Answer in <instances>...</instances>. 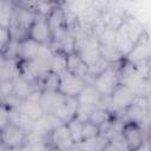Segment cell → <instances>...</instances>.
Here are the masks:
<instances>
[{
	"label": "cell",
	"mask_w": 151,
	"mask_h": 151,
	"mask_svg": "<svg viewBox=\"0 0 151 151\" xmlns=\"http://www.w3.org/2000/svg\"><path fill=\"white\" fill-rule=\"evenodd\" d=\"M14 2H15V11H14L12 20H11L9 29L12 32L13 39L20 41L28 37V31H29L37 14L34 12L29 11L28 8L19 5L18 1H14Z\"/></svg>",
	"instance_id": "obj_1"
},
{
	"label": "cell",
	"mask_w": 151,
	"mask_h": 151,
	"mask_svg": "<svg viewBox=\"0 0 151 151\" xmlns=\"http://www.w3.org/2000/svg\"><path fill=\"white\" fill-rule=\"evenodd\" d=\"M119 64L110 65L98 76H96L90 83L93 84L97 90L104 97H110L113 91L120 85V77H119Z\"/></svg>",
	"instance_id": "obj_2"
},
{
	"label": "cell",
	"mask_w": 151,
	"mask_h": 151,
	"mask_svg": "<svg viewBox=\"0 0 151 151\" xmlns=\"http://www.w3.org/2000/svg\"><path fill=\"white\" fill-rule=\"evenodd\" d=\"M1 134V149L6 151H13L21 149L28 144L29 134L20 126L8 123L0 130Z\"/></svg>",
	"instance_id": "obj_3"
},
{
	"label": "cell",
	"mask_w": 151,
	"mask_h": 151,
	"mask_svg": "<svg viewBox=\"0 0 151 151\" xmlns=\"http://www.w3.org/2000/svg\"><path fill=\"white\" fill-rule=\"evenodd\" d=\"M120 133L130 151H137L146 142L144 126L134 122H124Z\"/></svg>",
	"instance_id": "obj_4"
},
{
	"label": "cell",
	"mask_w": 151,
	"mask_h": 151,
	"mask_svg": "<svg viewBox=\"0 0 151 151\" xmlns=\"http://www.w3.org/2000/svg\"><path fill=\"white\" fill-rule=\"evenodd\" d=\"M87 83L88 81L85 78L74 76L70 72H65L60 76L58 92L67 98H78Z\"/></svg>",
	"instance_id": "obj_5"
},
{
	"label": "cell",
	"mask_w": 151,
	"mask_h": 151,
	"mask_svg": "<svg viewBox=\"0 0 151 151\" xmlns=\"http://www.w3.org/2000/svg\"><path fill=\"white\" fill-rule=\"evenodd\" d=\"M137 94L133 90H131L129 86L120 84L113 93L110 96V105H111V112L112 113H123L126 109H129Z\"/></svg>",
	"instance_id": "obj_6"
},
{
	"label": "cell",
	"mask_w": 151,
	"mask_h": 151,
	"mask_svg": "<svg viewBox=\"0 0 151 151\" xmlns=\"http://www.w3.org/2000/svg\"><path fill=\"white\" fill-rule=\"evenodd\" d=\"M28 38L33 39L40 45H52L54 37L46 17L38 14L35 15L34 21L28 31Z\"/></svg>",
	"instance_id": "obj_7"
},
{
	"label": "cell",
	"mask_w": 151,
	"mask_h": 151,
	"mask_svg": "<svg viewBox=\"0 0 151 151\" xmlns=\"http://www.w3.org/2000/svg\"><path fill=\"white\" fill-rule=\"evenodd\" d=\"M48 144L53 151H67L74 144L66 124L57 126L48 136Z\"/></svg>",
	"instance_id": "obj_8"
},
{
	"label": "cell",
	"mask_w": 151,
	"mask_h": 151,
	"mask_svg": "<svg viewBox=\"0 0 151 151\" xmlns=\"http://www.w3.org/2000/svg\"><path fill=\"white\" fill-rule=\"evenodd\" d=\"M64 124L58 117H55L54 114H46L44 113L42 117H40L39 119H37L33 124V129L32 132L29 134H33L35 137L39 138H46L48 139L50 133L59 125Z\"/></svg>",
	"instance_id": "obj_9"
},
{
	"label": "cell",
	"mask_w": 151,
	"mask_h": 151,
	"mask_svg": "<svg viewBox=\"0 0 151 151\" xmlns=\"http://www.w3.org/2000/svg\"><path fill=\"white\" fill-rule=\"evenodd\" d=\"M50 27L53 32V37L65 32L68 29L67 24V9L65 7V2H59L57 7L52 11V13L47 17Z\"/></svg>",
	"instance_id": "obj_10"
},
{
	"label": "cell",
	"mask_w": 151,
	"mask_h": 151,
	"mask_svg": "<svg viewBox=\"0 0 151 151\" xmlns=\"http://www.w3.org/2000/svg\"><path fill=\"white\" fill-rule=\"evenodd\" d=\"M65 100V97L59 92H41L40 105L46 114H55Z\"/></svg>",
	"instance_id": "obj_11"
},
{
	"label": "cell",
	"mask_w": 151,
	"mask_h": 151,
	"mask_svg": "<svg viewBox=\"0 0 151 151\" xmlns=\"http://www.w3.org/2000/svg\"><path fill=\"white\" fill-rule=\"evenodd\" d=\"M41 45L31 38H25L19 41V60L20 61H32L38 57Z\"/></svg>",
	"instance_id": "obj_12"
},
{
	"label": "cell",
	"mask_w": 151,
	"mask_h": 151,
	"mask_svg": "<svg viewBox=\"0 0 151 151\" xmlns=\"http://www.w3.org/2000/svg\"><path fill=\"white\" fill-rule=\"evenodd\" d=\"M67 72L85 78L87 80L88 77V66L87 64L81 59V57L77 52H72L67 54Z\"/></svg>",
	"instance_id": "obj_13"
},
{
	"label": "cell",
	"mask_w": 151,
	"mask_h": 151,
	"mask_svg": "<svg viewBox=\"0 0 151 151\" xmlns=\"http://www.w3.org/2000/svg\"><path fill=\"white\" fill-rule=\"evenodd\" d=\"M79 106V101L77 98H67L65 97V100L60 109L55 112V117H58L64 124H67L70 120L76 118V113Z\"/></svg>",
	"instance_id": "obj_14"
},
{
	"label": "cell",
	"mask_w": 151,
	"mask_h": 151,
	"mask_svg": "<svg viewBox=\"0 0 151 151\" xmlns=\"http://www.w3.org/2000/svg\"><path fill=\"white\" fill-rule=\"evenodd\" d=\"M13 97L20 101L27 99L34 91H39L32 83L27 81L20 76L13 80Z\"/></svg>",
	"instance_id": "obj_15"
},
{
	"label": "cell",
	"mask_w": 151,
	"mask_h": 151,
	"mask_svg": "<svg viewBox=\"0 0 151 151\" xmlns=\"http://www.w3.org/2000/svg\"><path fill=\"white\" fill-rule=\"evenodd\" d=\"M101 93L97 90V87L91 84L87 83V85L85 86V88L81 91V93L78 96V101L79 104H86V105H92V106H99L101 100H103Z\"/></svg>",
	"instance_id": "obj_16"
},
{
	"label": "cell",
	"mask_w": 151,
	"mask_h": 151,
	"mask_svg": "<svg viewBox=\"0 0 151 151\" xmlns=\"http://www.w3.org/2000/svg\"><path fill=\"white\" fill-rule=\"evenodd\" d=\"M20 60H8L1 58V66H0V81L4 80H14L20 76L19 72Z\"/></svg>",
	"instance_id": "obj_17"
},
{
	"label": "cell",
	"mask_w": 151,
	"mask_h": 151,
	"mask_svg": "<svg viewBox=\"0 0 151 151\" xmlns=\"http://www.w3.org/2000/svg\"><path fill=\"white\" fill-rule=\"evenodd\" d=\"M99 52H100L101 59H104L105 61H107L111 65L119 64V63H122L124 60V57L120 54V52L117 50V47L114 45L100 44Z\"/></svg>",
	"instance_id": "obj_18"
},
{
	"label": "cell",
	"mask_w": 151,
	"mask_h": 151,
	"mask_svg": "<svg viewBox=\"0 0 151 151\" xmlns=\"http://www.w3.org/2000/svg\"><path fill=\"white\" fill-rule=\"evenodd\" d=\"M113 117H114V113H112L110 110H107L105 107H101V106H97L93 110V112L91 113V117H90L88 122H91L92 124L101 127L104 124L110 122Z\"/></svg>",
	"instance_id": "obj_19"
},
{
	"label": "cell",
	"mask_w": 151,
	"mask_h": 151,
	"mask_svg": "<svg viewBox=\"0 0 151 151\" xmlns=\"http://www.w3.org/2000/svg\"><path fill=\"white\" fill-rule=\"evenodd\" d=\"M14 11H15V2L14 1L2 0L0 2V26L9 28Z\"/></svg>",
	"instance_id": "obj_20"
},
{
	"label": "cell",
	"mask_w": 151,
	"mask_h": 151,
	"mask_svg": "<svg viewBox=\"0 0 151 151\" xmlns=\"http://www.w3.org/2000/svg\"><path fill=\"white\" fill-rule=\"evenodd\" d=\"M59 80L60 76L54 72H47L40 81V90L41 92H58L59 88Z\"/></svg>",
	"instance_id": "obj_21"
},
{
	"label": "cell",
	"mask_w": 151,
	"mask_h": 151,
	"mask_svg": "<svg viewBox=\"0 0 151 151\" xmlns=\"http://www.w3.org/2000/svg\"><path fill=\"white\" fill-rule=\"evenodd\" d=\"M66 57H67V54L59 52V51H54V57L52 59L50 71L54 72L59 76L67 72V58Z\"/></svg>",
	"instance_id": "obj_22"
},
{
	"label": "cell",
	"mask_w": 151,
	"mask_h": 151,
	"mask_svg": "<svg viewBox=\"0 0 151 151\" xmlns=\"http://www.w3.org/2000/svg\"><path fill=\"white\" fill-rule=\"evenodd\" d=\"M66 125H67V127L70 130V133L72 136V139H73L74 144L81 143L83 142V127H84V123L80 122L77 118H73Z\"/></svg>",
	"instance_id": "obj_23"
},
{
	"label": "cell",
	"mask_w": 151,
	"mask_h": 151,
	"mask_svg": "<svg viewBox=\"0 0 151 151\" xmlns=\"http://www.w3.org/2000/svg\"><path fill=\"white\" fill-rule=\"evenodd\" d=\"M99 136H101V132H100V127L99 126L92 124L91 122H85L84 123V127H83V140L97 138Z\"/></svg>",
	"instance_id": "obj_24"
},
{
	"label": "cell",
	"mask_w": 151,
	"mask_h": 151,
	"mask_svg": "<svg viewBox=\"0 0 151 151\" xmlns=\"http://www.w3.org/2000/svg\"><path fill=\"white\" fill-rule=\"evenodd\" d=\"M96 107H97V106L86 105V104H79L78 110H77V113H76V118L79 119V120L83 122V123L88 122V119H90V117H91V113L93 112V110H94Z\"/></svg>",
	"instance_id": "obj_25"
},
{
	"label": "cell",
	"mask_w": 151,
	"mask_h": 151,
	"mask_svg": "<svg viewBox=\"0 0 151 151\" xmlns=\"http://www.w3.org/2000/svg\"><path fill=\"white\" fill-rule=\"evenodd\" d=\"M13 80H4L0 81V94H1V101L13 96Z\"/></svg>",
	"instance_id": "obj_26"
},
{
	"label": "cell",
	"mask_w": 151,
	"mask_h": 151,
	"mask_svg": "<svg viewBox=\"0 0 151 151\" xmlns=\"http://www.w3.org/2000/svg\"><path fill=\"white\" fill-rule=\"evenodd\" d=\"M0 42H1V50H4L12 40H13V35H12V32L8 27H2L0 26Z\"/></svg>",
	"instance_id": "obj_27"
},
{
	"label": "cell",
	"mask_w": 151,
	"mask_h": 151,
	"mask_svg": "<svg viewBox=\"0 0 151 151\" xmlns=\"http://www.w3.org/2000/svg\"><path fill=\"white\" fill-rule=\"evenodd\" d=\"M145 132H146V142L151 145V122H149V123L146 124Z\"/></svg>",
	"instance_id": "obj_28"
},
{
	"label": "cell",
	"mask_w": 151,
	"mask_h": 151,
	"mask_svg": "<svg viewBox=\"0 0 151 151\" xmlns=\"http://www.w3.org/2000/svg\"><path fill=\"white\" fill-rule=\"evenodd\" d=\"M147 118L151 122V93L147 96Z\"/></svg>",
	"instance_id": "obj_29"
},
{
	"label": "cell",
	"mask_w": 151,
	"mask_h": 151,
	"mask_svg": "<svg viewBox=\"0 0 151 151\" xmlns=\"http://www.w3.org/2000/svg\"><path fill=\"white\" fill-rule=\"evenodd\" d=\"M145 81H146L147 86H149L150 90H151V68H149L147 72L145 73Z\"/></svg>",
	"instance_id": "obj_30"
},
{
	"label": "cell",
	"mask_w": 151,
	"mask_h": 151,
	"mask_svg": "<svg viewBox=\"0 0 151 151\" xmlns=\"http://www.w3.org/2000/svg\"><path fill=\"white\" fill-rule=\"evenodd\" d=\"M137 151H151V145H150L147 142H145V143H144Z\"/></svg>",
	"instance_id": "obj_31"
},
{
	"label": "cell",
	"mask_w": 151,
	"mask_h": 151,
	"mask_svg": "<svg viewBox=\"0 0 151 151\" xmlns=\"http://www.w3.org/2000/svg\"><path fill=\"white\" fill-rule=\"evenodd\" d=\"M67 151H84V150H83V149H81L79 145H77V144H76V145H73L71 149H68Z\"/></svg>",
	"instance_id": "obj_32"
}]
</instances>
